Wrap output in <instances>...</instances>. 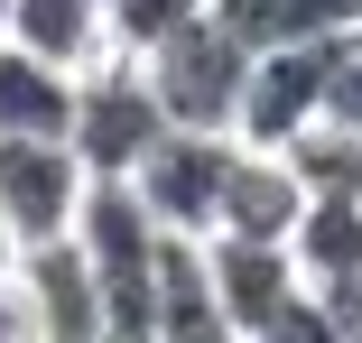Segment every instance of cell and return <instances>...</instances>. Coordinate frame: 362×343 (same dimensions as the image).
I'll list each match as a JSON object with an SVG mask.
<instances>
[{
	"mask_svg": "<svg viewBox=\"0 0 362 343\" xmlns=\"http://www.w3.org/2000/svg\"><path fill=\"white\" fill-rule=\"evenodd\" d=\"M75 241H84V260H93V279H103L112 334H158V241H168V223L139 204L130 176H93V186H84Z\"/></svg>",
	"mask_w": 362,
	"mask_h": 343,
	"instance_id": "1",
	"label": "cell"
},
{
	"mask_svg": "<svg viewBox=\"0 0 362 343\" xmlns=\"http://www.w3.org/2000/svg\"><path fill=\"white\" fill-rule=\"evenodd\" d=\"M214 288H223V334L242 343H325V315H316V288L288 241H260V232H214Z\"/></svg>",
	"mask_w": 362,
	"mask_h": 343,
	"instance_id": "2",
	"label": "cell"
},
{
	"mask_svg": "<svg viewBox=\"0 0 362 343\" xmlns=\"http://www.w3.org/2000/svg\"><path fill=\"white\" fill-rule=\"evenodd\" d=\"M168 130L177 121H168V102H158V84H149L139 56L112 47V56H93L84 75H75V130H65V140H75V158L93 176H130Z\"/></svg>",
	"mask_w": 362,
	"mask_h": 343,
	"instance_id": "3",
	"label": "cell"
},
{
	"mask_svg": "<svg viewBox=\"0 0 362 343\" xmlns=\"http://www.w3.org/2000/svg\"><path fill=\"white\" fill-rule=\"evenodd\" d=\"M149 65V84H158V102H168V121L177 130H233L242 121V84H251V47L223 28V19H186L168 47H149L139 56Z\"/></svg>",
	"mask_w": 362,
	"mask_h": 343,
	"instance_id": "4",
	"label": "cell"
},
{
	"mask_svg": "<svg viewBox=\"0 0 362 343\" xmlns=\"http://www.w3.org/2000/svg\"><path fill=\"white\" fill-rule=\"evenodd\" d=\"M93 167L75 158V140H37V130H0V214H10L19 251L75 232Z\"/></svg>",
	"mask_w": 362,
	"mask_h": 343,
	"instance_id": "5",
	"label": "cell"
},
{
	"mask_svg": "<svg viewBox=\"0 0 362 343\" xmlns=\"http://www.w3.org/2000/svg\"><path fill=\"white\" fill-rule=\"evenodd\" d=\"M223 176H233V130H168V140L130 167L139 204L168 232H214L223 223Z\"/></svg>",
	"mask_w": 362,
	"mask_h": 343,
	"instance_id": "6",
	"label": "cell"
},
{
	"mask_svg": "<svg viewBox=\"0 0 362 343\" xmlns=\"http://www.w3.org/2000/svg\"><path fill=\"white\" fill-rule=\"evenodd\" d=\"M344 37V28H334ZM334 37H298V47H260L251 56V84H242V140L288 149L307 121H325V84H334Z\"/></svg>",
	"mask_w": 362,
	"mask_h": 343,
	"instance_id": "7",
	"label": "cell"
},
{
	"mask_svg": "<svg viewBox=\"0 0 362 343\" xmlns=\"http://www.w3.org/2000/svg\"><path fill=\"white\" fill-rule=\"evenodd\" d=\"M10 279H19L28 315H37V334H65V343H93V334H112L103 279H93V260H84V241H75V232L28 241V251L10 260Z\"/></svg>",
	"mask_w": 362,
	"mask_h": 343,
	"instance_id": "8",
	"label": "cell"
},
{
	"mask_svg": "<svg viewBox=\"0 0 362 343\" xmlns=\"http://www.w3.org/2000/svg\"><path fill=\"white\" fill-rule=\"evenodd\" d=\"M307 214V176L288 167V149H260L233 130V176H223V223L214 232H260V241H288Z\"/></svg>",
	"mask_w": 362,
	"mask_h": 343,
	"instance_id": "9",
	"label": "cell"
},
{
	"mask_svg": "<svg viewBox=\"0 0 362 343\" xmlns=\"http://www.w3.org/2000/svg\"><path fill=\"white\" fill-rule=\"evenodd\" d=\"M223 334V288H214V232L158 241V343H214Z\"/></svg>",
	"mask_w": 362,
	"mask_h": 343,
	"instance_id": "10",
	"label": "cell"
},
{
	"mask_svg": "<svg viewBox=\"0 0 362 343\" xmlns=\"http://www.w3.org/2000/svg\"><path fill=\"white\" fill-rule=\"evenodd\" d=\"M0 130H37V140H65L75 130V65H56L37 47H0Z\"/></svg>",
	"mask_w": 362,
	"mask_h": 343,
	"instance_id": "11",
	"label": "cell"
},
{
	"mask_svg": "<svg viewBox=\"0 0 362 343\" xmlns=\"http://www.w3.org/2000/svg\"><path fill=\"white\" fill-rule=\"evenodd\" d=\"M10 37L84 75L93 56H112V0H19V10H10Z\"/></svg>",
	"mask_w": 362,
	"mask_h": 343,
	"instance_id": "12",
	"label": "cell"
},
{
	"mask_svg": "<svg viewBox=\"0 0 362 343\" xmlns=\"http://www.w3.org/2000/svg\"><path fill=\"white\" fill-rule=\"evenodd\" d=\"M214 19H223L251 56L260 47H298V37H334L362 19V0H214Z\"/></svg>",
	"mask_w": 362,
	"mask_h": 343,
	"instance_id": "13",
	"label": "cell"
},
{
	"mask_svg": "<svg viewBox=\"0 0 362 343\" xmlns=\"http://www.w3.org/2000/svg\"><path fill=\"white\" fill-rule=\"evenodd\" d=\"M307 279H334V269H362V195H307L298 232H288Z\"/></svg>",
	"mask_w": 362,
	"mask_h": 343,
	"instance_id": "14",
	"label": "cell"
},
{
	"mask_svg": "<svg viewBox=\"0 0 362 343\" xmlns=\"http://www.w3.org/2000/svg\"><path fill=\"white\" fill-rule=\"evenodd\" d=\"M288 167L307 176V195H362V130L307 121L298 140H288Z\"/></svg>",
	"mask_w": 362,
	"mask_h": 343,
	"instance_id": "15",
	"label": "cell"
},
{
	"mask_svg": "<svg viewBox=\"0 0 362 343\" xmlns=\"http://www.w3.org/2000/svg\"><path fill=\"white\" fill-rule=\"evenodd\" d=\"M214 0H112V47L121 56H149V47H168L186 19H204Z\"/></svg>",
	"mask_w": 362,
	"mask_h": 343,
	"instance_id": "16",
	"label": "cell"
},
{
	"mask_svg": "<svg viewBox=\"0 0 362 343\" xmlns=\"http://www.w3.org/2000/svg\"><path fill=\"white\" fill-rule=\"evenodd\" d=\"M307 288H316L325 343H362V269H334V279H307Z\"/></svg>",
	"mask_w": 362,
	"mask_h": 343,
	"instance_id": "17",
	"label": "cell"
},
{
	"mask_svg": "<svg viewBox=\"0 0 362 343\" xmlns=\"http://www.w3.org/2000/svg\"><path fill=\"white\" fill-rule=\"evenodd\" d=\"M19 260V232H10V214H0V269H10Z\"/></svg>",
	"mask_w": 362,
	"mask_h": 343,
	"instance_id": "18",
	"label": "cell"
},
{
	"mask_svg": "<svg viewBox=\"0 0 362 343\" xmlns=\"http://www.w3.org/2000/svg\"><path fill=\"white\" fill-rule=\"evenodd\" d=\"M10 10H19V0H0V47H10Z\"/></svg>",
	"mask_w": 362,
	"mask_h": 343,
	"instance_id": "19",
	"label": "cell"
}]
</instances>
